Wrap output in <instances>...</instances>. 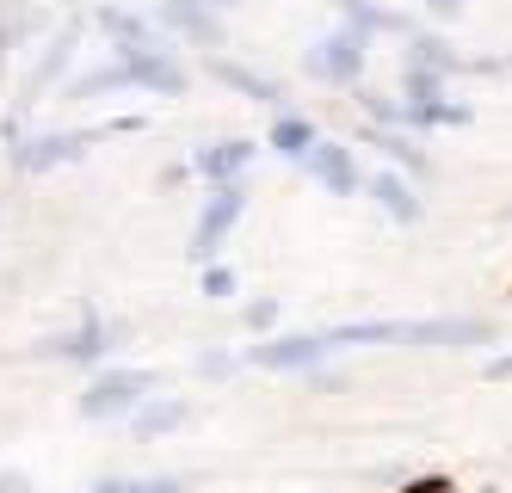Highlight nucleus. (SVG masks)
Returning <instances> with one entry per match:
<instances>
[{
  "label": "nucleus",
  "mask_w": 512,
  "mask_h": 493,
  "mask_svg": "<svg viewBox=\"0 0 512 493\" xmlns=\"http://www.w3.org/2000/svg\"><path fill=\"white\" fill-rule=\"evenodd\" d=\"M235 210H241V198H235V192H223V198H216V210L204 216V235H198V253H210V241L223 235V222H229Z\"/></svg>",
  "instance_id": "f257e3e1"
},
{
  "label": "nucleus",
  "mask_w": 512,
  "mask_h": 493,
  "mask_svg": "<svg viewBox=\"0 0 512 493\" xmlns=\"http://www.w3.org/2000/svg\"><path fill=\"white\" fill-rule=\"evenodd\" d=\"M315 68H321V74H334V81H346V74L358 68V50H352V44H327V50L315 56Z\"/></svg>",
  "instance_id": "f03ea898"
},
{
  "label": "nucleus",
  "mask_w": 512,
  "mask_h": 493,
  "mask_svg": "<svg viewBox=\"0 0 512 493\" xmlns=\"http://www.w3.org/2000/svg\"><path fill=\"white\" fill-rule=\"evenodd\" d=\"M315 167H321V179H327V185H334V192H346V185H352V161L340 155V148H327V155H321Z\"/></svg>",
  "instance_id": "7ed1b4c3"
},
{
  "label": "nucleus",
  "mask_w": 512,
  "mask_h": 493,
  "mask_svg": "<svg viewBox=\"0 0 512 493\" xmlns=\"http://www.w3.org/2000/svg\"><path fill=\"white\" fill-rule=\"evenodd\" d=\"M377 198H383V204H389L395 216H414V198H408V192H401V185H395V179H377Z\"/></svg>",
  "instance_id": "20e7f679"
},
{
  "label": "nucleus",
  "mask_w": 512,
  "mask_h": 493,
  "mask_svg": "<svg viewBox=\"0 0 512 493\" xmlns=\"http://www.w3.org/2000/svg\"><path fill=\"white\" fill-rule=\"evenodd\" d=\"M241 161H247V148L235 142V148H216V155H210L204 167H210V173H229V167H241Z\"/></svg>",
  "instance_id": "39448f33"
},
{
  "label": "nucleus",
  "mask_w": 512,
  "mask_h": 493,
  "mask_svg": "<svg viewBox=\"0 0 512 493\" xmlns=\"http://www.w3.org/2000/svg\"><path fill=\"white\" fill-rule=\"evenodd\" d=\"M303 142H309V130L290 118V124H278V148H290V155H303Z\"/></svg>",
  "instance_id": "423d86ee"
},
{
  "label": "nucleus",
  "mask_w": 512,
  "mask_h": 493,
  "mask_svg": "<svg viewBox=\"0 0 512 493\" xmlns=\"http://www.w3.org/2000/svg\"><path fill=\"white\" fill-rule=\"evenodd\" d=\"M112 493H173V487H112Z\"/></svg>",
  "instance_id": "0eeeda50"
}]
</instances>
